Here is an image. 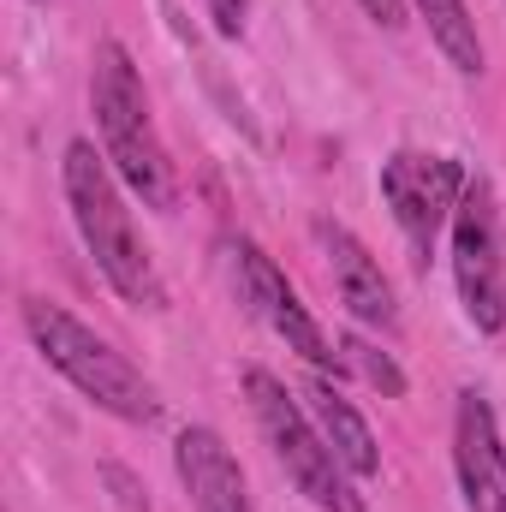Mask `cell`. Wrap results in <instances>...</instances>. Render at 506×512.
<instances>
[{
    "label": "cell",
    "mask_w": 506,
    "mask_h": 512,
    "mask_svg": "<svg viewBox=\"0 0 506 512\" xmlns=\"http://www.w3.org/2000/svg\"><path fill=\"white\" fill-rule=\"evenodd\" d=\"M18 322H24L30 346L42 352V364L60 370L96 411H108V417H120V423H137V429H149V423L161 417L155 382L131 364L120 346H108L90 322H78L66 304H54V298H24V304H18Z\"/></svg>",
    "instance_id": "3"
},
{
    "label": "cell",
    "mask_w": 506,
    "mask_h": 512,
    "mask_svg": "<svg viewBox=\"0 0 506 512\" xmlns=\"http://www.w3.org/2000/svg\"><path fill=\"white\" fill-rule=\"evenodd\" d=\"M90 114L102 131V155L108 167L120 173L131 197H143V209H173L179 203V179H173V161H167V143L155 131L149 114V90H143V72L131 60L126 42H96V60H90Z\"/></svg>",
    "instance_id": "2"
},
{
    "label": "cell",
    "mask_w": 506,
    "mask_h": 512,
    "mask_svg": "<svg viewBox=\"0 0 506 512\" xmlns=\"http://www.w3.org/2000/svg\"><path fill=\"white\" fill-rule=\"evenodd\" d=\"M221 268H227V280H233L239 304L251 310L274 340H286V352H298L316 376H334V382H340V376H352V370H346L340 340H328V328L310 316V304L298 298V286L286 280V268L262 251L256 239L227 233V239H221Z\"/></svg>",
    "instance_id": "5"
},
{
    "label": "cell",
    "mask_w": 506,
    "mask_h": 512,
    "mask_svg": "<svg viewBox=\"0 0 506 512\" xmlns=\"http://www.w3.org/2000/svg\"><path fill=\"white\" fill-rule=\"evenodd\" d=\"M102 477L120 489V507H126V512H149V495L137 489V477H131L126 465H102Z\"/></svg>",
    "instance_id": "15"
},
{
    "label": "cell",
    "mask_w": 506,
    "mask_h": 512,
    "mask_svg": "<svg viewBox=\"0 0 506 512\" xmlns=\"http://www.w3.org/2000/svg\"><path fill=\"white\" fill-rule=\"evenodd\" d=\"M340 352H346V370H352V376H364L381 399H405V370H399L381 346H370L364 334H346V340H340Z\"/></svg>",
    "instance_id": "13"
},
{
    "label": "cell",
    "mask_w": 506,
    "mask_h": 512,
    "mask_svg": "<svg viewBox=\"0 0 506 512\" xmlns=\"http://www.w3.org/2000/svg\"><path fill=\"white\" fill-rule=\"evenodd\" d=\"M447 251H453V286L465 304V322L477 334H501L506 328V245H501V209H495V185L471 173L453 227H447Z\"/></svg>",
    "instance_id": "6"
},
{
    "label": "cell",
    "mask_w": 506,
    "mask_h": 512,
    "mask_svg": "<svg viewBox=\"0 0 506 512\" xmlns=\"http://www.w3.org/2000/svg\"><path fill=\"white\" fill-rule=\"evenodd\" d=\"M245 399H251V417L274 453V465L286 471V483L310 501L316 512H364L358 495V477L340 465V453L328 447V435L316 429L310 405L292 399V387L280 382L274 370H245Z\"/></svg>",
    "instance_id": "4"
},
{
    "label": "cell",
    "mask_w": 506,
    "mask_h": 512,
    "mask_svg": "<svg viewBox=\"0 0 506 512\" xmlns=\"http://www.w3.org/2000/svg\"><path fill=\"white\" fill-rule=\"evenodd\" d=\"M358 6H364V12L376 18L381 30H399V24H405V6H411V0H358Z\"/></svg>",
    "instance_id": "16"
},
{
    "label": "cell",
    "mask_w": 506,
    "mask_h": 512,
    "mask_svg": "<svg viewBox=\"0 0 506 512\" xmlns=\"http://www.w3.org/2000/svg\"><path fill=\"white\" fill-rule=\"evenodd\" d=\"M376 185H381V203H387L393 227L405 233V245H411L417 268H423V262L435 256V245H441V233L453 227V209H459V197H465L471 173H465V161H459V155L393 149V155L381 161Z\"/></svg>",
    "instance_id": "7"
},
{
    "label": "cell",
    "mask_w": 506,
    "mask_h": 512,
    "mask_svg": "<svg viewBox=\"0 0 506 512\" xmlns=\"http://www.w3.org/2000/svg\"><path fill=\"white\" fill-rule=\"evenodd\" d=\"M453 471L465 512H506V441L495 405L477 387H465L453 405Z\"/></svg>",
    "instance_id": "8"
},
{
    "label": "cell",
    "mask_w": 506,
    "mask_h": 512,
    "mask_svg": "<svg viewBox=\"0 0 506 512\" xmlns=\"http://www.w3.org/2000/svg\"><path fill=\"white\" fill-rule=\"evenodd\" d=\"M173 471H179V483H185V495H191L197 512H256L233 447H227L209 423L179 429V441H173Z\"/></svg>",
    "instance_id": "10"
},
{
    "label": "cell",
    "mask_w": 506,
    "mask_h": 512,
    "mask_svg": "<svg viewBox=\"0 0 506 512\" xmlns=\"http://www.w3.org/2000/svg\"><path fill=\"white\" fill-rule=\"evenodd\" d=\"M310 239H316L322 256H328L334 292H340V304L352 310V322H364V328H376V334L393 340V334H399V304H393V286H387L381 262L370 256V245H364L352 227L328 221V215L310 221Z\"/></svg>",
    "instance_id": "9"
},
{
    "label": "cell",
    "mask_w": 506,
    "mask_h": 512,
    "mask_svg": "<svg viewBox=\"0 0 506 512\" xmlns=\"http://www.w3.org/2000/svg\"><path fill=\"white\" fill-rule=\"evenodd\" d=\"M310 417H316V429L328 435V447L340 453V465L358 477V483H376L381 477V447H376V429L364 423V411L334 387V376H316L310 370Z\"/></svg>",
    "instance_id": "11"
},
{
    "label": "cell",
    "mask_w": 506,
    "mask_h": 512,
    "mask_svg": "<svg viewBox=\"0 0 506 512\" xmlns=\"http://www.w3.org/2000/svg\"><path fill=\"white\" fill-rule=\"evenodd\" d=\"M417 12H423V24H429V36H435L441 60H447L459 78H483V36H477L471 6H465V0H417Z\"/></svg>",
    "instance_id": "12"
},
{
    "label": "cell",
    "mask_w": 506,
    "mask_h": 512,
    "mask_svg": "<svg viewBox=\"0 0 506 512\" xmlns=\"http://www.w3.org/2000/svg\"><path fill=\"white\" fill-rule=\"evenodd\" d=\"M209 18H215V30L227 42H239L245 36V18H251V0H209Z\"/></svg>",
    "instance_id": "14"
},
{
    "label": "cell",
    "mask_w": 506,
    "mask_h": 512,
    "mask_svg": "<svg viewBox=\"0 0 506 512\" xmlns=\"http://www.w3.org/2000/svg\"><path fill=\"white\" fill-rule=\"evenodd\" d=\"M60 191H66L72 227H78L84 251L96 256L102 280H108L126 304H137V310H161V304H167L161 268H155V256H149L137 221H131L120 173L108 167V155H102L90 137H72V143H66V155H60Z\"/></svg>",
    "instance_id": "1"
}]
</instances>
